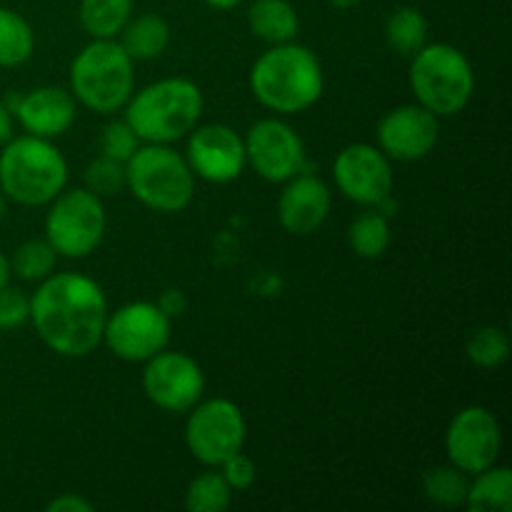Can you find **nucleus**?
Returning <instances> with one entry per match:
<instances>
[{
  "instance_id": "nucleus-1",
  "label": "nucleus",
  "mask_w": 512,
  "mask_h": 512,
  "mask_svg": "<svg viewBox=\"0 0 512 512\" xmlns=\"http://www.w3.org/2000/svg\"><path fill=\"white\" fill-rule=\"evenodd\" d=\"M108 298L83 273H50L30 295V323L63 358H85L103 343Z\"/></svg>"
},
{
  "instance_id": "nucleus-2",
  "label": "nucleus",
  "mask_w": 512,
  "mask_h": 512,
  "mask_svg": "<svg viewBox=\"0 0 512 512\" xmlns=\"http://www.w3.org/2000/svg\"><path fill=\"white\" fill-rule=\"evenodd\" d=\"M250 90L273 113H303L323 98V65L313 50L295 40L270 45L250 68Z\"/></svg>"
},
{
  "instance_id": "nucleus-3",
  "label": "nucleus",
  "mask_w": 512,
  "mask_h": 512,
  "mask_svg": "<svg viewBox=\"0 0 512 512\" xmlns=\"http://www.w3.org/2000/svg\"><path fill=\"white\" fill-rule=\"evenodd\" d=\"M203 90L188 78H163L145 85L125 103V123L135 130L140 143L173 145L183 140L203 115Z\"/></svg>"
},
{
  "instance_id": "nucleus-4",
  "label": "nucleus",
  "mask_w": 512,
  "mask_h": 512,
  "mask_svg": "<svg viewBox=\"0 0 512 512\" xmlns=\"http://www.w3.org/2000/svg\"><path fill=\"white\" fill-rule=\"evenodd\" d=\"M68 188V163L53 140L18 135L0 148V193L25 208H43Z\"/></svg>"
},
{
  "instance_id": "nucleus-5",
  "label": "nucleus",
  "mask_w": 512,
  "mask_h": 512,
  "mask_svg": "<svg viewBox=\"0 0 512 512\" xmlns=\"http://www.w3.org/2000/svg\"><path fill=\"white\" fill-rule=\"evenodd\" d=\"M133 63L115 38H93L70 63V93L93 113H118L133 95Z\"/></svg>"
},
{
  "instance_id": "nucleus-6",
  "label": "nucleus",
  "mask_w": 512,
  "mask_h": 512,
  "mask_svg": "<svg viewBox=\"0 0 512 512\" xmlns=\"http://www.w3.org/2000/svg\"><path fill=\"white\" fill-rule=\"evenodd\" d=\"M415 100L438 118L468 108L475 93V70L468 55L450 43H425L410 63Z\"/></svg>"
},
{
  "instance_id": "nucleus-7",
  "label": "nucleus",
  "mask_w": 512,
  "mask_h": 512,
  "mask_svg": "<svg viewBox=\"0 0 512 512\" xmlns=\"http://www.w3.org/2000/svg\"><path fill=\"white\" fill-rule=\"evenodd\" d=\"M125 188L155 213H180L193 203L195 175L183 153L165 143H140L125 160Z\"/></svg>"
},
{
  "instance_id": "nucleus-8",
  "label": "nucleus",
  "mask_w": 512,
  "mask_h": 512,
  "mask_svg": "<svg viewBox=\"0 0 512 512\" xmlns=\"http://www.w3.org/2000/svg\"><path fill=\"white\" fill-rule=\"evenodd\" d=\"M108 215L103 198L88 188H65L45 215V240L63 258H88L103 243Z\"/></svg>"
},
{
  "instance_id": "nucleus-9",
  "label": "nucleus",
  "mask_w": 512,
  "mask_h": 512,
  "mask_svg": "<svg viewBox=\"0 0 512 512\" xmlns=\"http://www.w3.org/2000/svg\"><path fill=\"white\" fill-rule=\"evenodd\" d=\"M188 413L185 445L200 465L218 468L223 460L243 450L248 425H245L243 410L233 400H200Z\"/></svg>"
},
{
  "instance_id": "nucleus-10",
  "label": "nucleus",
  "mask_w": 512,
  "mask_h": 512,
  "mask_svg": "<svg viewBox=\"0 0 512 512\" xmlns=\"http://www.w3.org/2000/svg\"><path fill=\"white\" fill-rule=\"evenodd\" d=\"M103 343L125 363H145L170 343V318L148 300L120 305L108 313Z\"/></svg>"
},
{
  "instance_id": "nucleus-11",
  "label": "nucleus",
  "mask_w": 512,
  "mask_h": 512,
  "mask_svg": "<svg viewBox=\"0 0 512 512\" xmlns=\"http://www.w3.org/2000/svg\"><path fill=\"white\" fill-rule=\"evenodd\" d=\"M143 393L155 408L165 413H188L193 405L203 400L205 373L198 360L180 350H160L150 360H145Z\"/></svg>"
},
{
  "instance_id": "nucleus-12",
  "label": "nucleus",
  "mask_w": 512,
  "mask_h": 512,
  "mask_svg": "<svg viewBox=\"0 0 512 512\" xmlns=\"http://www.w3.org/2000/svg\"><path fill=\"white\" fill-rule=\"evenodd\" d=\"M243 143L248 165L268 183H285L308 165L303 138L280 118H263L250 125Z\"/></svg>"
},
{
  "instance_id": "nucleus-13",
  "label": "nucleus",
  "mask_w": 512,
  "mask_h": 512,
  "mask_svg": "<svg viewBox=\"0 0 512 512\" xmlns=\"http://www.w3.org/2000/svg\"><path fill=\"white\" fill-rule=\"evenodd\" d=\"M500 448H503V430L498 418L483 405H468L458 410L445 430L448 463L468 475L498 463Z\"/></svg>"
},
{
  "instance_id": "nucleus-14",
  "label": "nucleus",
  "mask_w": 512,
  "mask_h": 512,
  "mask_svg": "<svg viewBox=\"0 0 512 512\" xmlns=\"http://www.w3.org/2000/svg\"><path fill=\"white\" fill-rule=\"evenodd\" d=\"M333 180L340 193L355 205L375 208L393 195V160L370 143L345 145L333 160Z\"/></svg>"
},
{
  "instance_id": "nucleus-15",
  "label": "nucleus",
  "mask_w": 512,
  "mask_h": 512,
  "mask_svg": "<svg viewBox=\"0 0 512 512\" xmlns=\"http://www.w3.org/2000/svg\"><path fill=\"white\" fill-rule=\"evenodd\" d=\"M188 135L185 160L195 178L225 185L243 175L248 160H245V143L238 130L225 123H208L195 125Z\"/></svg>"
},
{
  "instance_id": "nucleus-16",
  "label": "nucleus",
  "mask_w": 512,
  "mask_h": 512,
  "mask_svg": "<svg viewBox=\"0 0 512 512\" xmlns=\"http://www.w3.org/2000/svg\"><path fill=\"white\" fill-rule=\"evenodd\" d=\"M378 148L398 163H418L428 158L440 138V118L420 103H405L380 118Z\"/></svg>"
},
{
  "instance_id": "nucleus-17",
  "label": "nucleus",
  "mask_w": 512,
  "mask_h": 512,
  "mask_svg": "<svg viewBox=\"0 0 512 512\" xmlns=\"http://www.w3.org/2000/svg\"><path fill=\"white\" fill-rule=\"evenodd\" d=\"M330 188L323 178L313 173H298L285 180L278 198V220L290 235H310L328 220Z\"/></svg>"
},
{
  "instance_id": "nucleus-18",
  "label": "nucleus",
  "mask_w": 512,
  "mask_h": 512,
  "mask_svg": "<svg viewBox=\"0 0 512 512\" xmlns=\"http://www.w3.org/2000/svg\"><path fill=\"white\" fill-rule=\"evenodd\" d=\"M75 115H78V100L70 90L58 85H40L30 93H23L13 110V118H18L25 133L48 140L68 133L70 125L75 123Z\"/></svg>"
},
{
  "instance_id": "nucleus-19",
  "label": "nucleus",
  "mask_w": 512,
  "mask_h": 512,
  "mask_svg": "<svg viewBox=\"0 0 512 512\" xmlns=\"http://www.w3.org/2000/svg\"><path fill=\"white\" fill-rule=\"evenodd\" d=\"M248 28L268 45L290 43L300 30L298 10L290 0H253L248 10Z\"/></svg>"
},
{
  "instance_id": "nucleus-20",
  "label": "nucleus",
  "mask_w": 512,
  "mask_h": 512,
  "mask_svg": "<svg viewBox=\"0 0 512 512\" xmlns=\"http://www.w3.org/2000/svg\"><path fill=\"white\" fill-rule=\"evenodd\" d=\"M118 38V43L133 60H153L168 50L173 30L163 15L145 13L138 18H130Z\"/></svg>"
},
{
  "instance_id": "nucleus-21",
  "label": "nucleus",
  "mask_w": 512,
  "mask_h": 512,
  "mask_svg": "<svg viewBox=\"0 0 512 512\" xmlns=\"http://www.w3.org/2000/svg\"><path fill=\"white\" fill-rule=\"evenodd\" d=\"M465 508L470 512H510L512 510V473L508 465H490L470 475Z\"/></svg>"
},
{
  "instance_id": "nucleus-22",
  "label": "nucleus",
  "mask_w": 512,
  "mask_h": 512,
  "mask_svg": "<svg viewBox=\"0 0 512 512\" xmlns=\"http://www.w3.org/2000/svg\"><path fill=\"white\" fill-rule=\"evenodd\" d=\"M78 15L90 38H118L133 18V0H80Z\"/></svg>"
},
{
  "instance_id": "nucleus-23",
  "label": "nucleus",
  "mask_w": 512,
  "mask_h": 512,
  "mask_svg": "<svg viewBox=\"0 0 512 512\" xmlns=\"http://www.w3.org/2000/svg\"><path fill=\"white\" fill-rule=\"evenodd\" d=\"M393 230H390V218L380 210L368 208L350 223L348 243L353 253L363 260H378L388 253Z\"/></svg>"
},
{
  "instance_id": "nucleus-24",
  "label": "nucleus",
  "mask_w": 512,
  "mask_h": 512,
  "mask_svg": "<svg viewBox=\"0 0 512 512\" xmlns=\"http://www.w3.org/2000/svg\"><path fill=\"white\" fill-rule=\"evenodd\" d=\"M428 30V18L423 15V10L413 8V5H400L385 20L388 45L395 53L410 55V58L428 43Z\"/></svg>"
},
{
  "instance_id": "nucleus-25",
  "label": "nucleus",
  "mask_w": 512,
  "mask_h": 512,
  "mask_svg": "<svg viewBox=\"0 0 512 512\" xmlns=\"http://www.w3.org/2000/svg\"><path fill=\"white\" fill-rule=\"evenodd\" d=\"M33 25L20 13L0 8V68H18L33 58Z\"/></svg>"
},
{
  "instance_id": "nucleus-26",
  "label": "nucleus",
  "mask_w": 512,
  "mask_h": 512,
  "mask_svg": "<svg viewBox=\"0 0 512 512\" xmlns=\"http://www.w3.org/2000/svg\"><path fill=\"white\" fill-rule=\"evenodd\" d=\"M233 503V488L225 483L218 468L195 475L183 495V508L188 512H225Z\"/></svg>"
},
{
  "instance_id": "nucleus-27",
  "label": "nucleus",
  "mask_w": 512,
  "mask_h": 512,
  "mask_svg": "<svg viewBox=\"0 0 512 512\" xmlns=\"http://www.w3.org/2000/svg\"><path fill=\"white\" fill-rule=\"evenodd\" d=\"M468 485L470 475L448 463L438 465V468L425 473L423 493L425 498L433 500L435 505H443V508H463L465 495H468Z\"/></svg>"
},
{
  "instance_id": "nucleus-28",
  "label": "nucleus",
  "mask_w": 512,
  "mask_h": 512,
  "mask_svg": "<svg viewBox=\"0 0 512 512\" xmlns=\"http://www.w3.org/2000/svg\"><path fill=\"white\" fill-rule=\"evenodd\" d=\"M55 263H58V253L53 250V245L45 238H33L15 248L13 258H10V270L18 278L40 283V280H45L53 273Z\"/></svg>"
},
{
  "instance_id": "nucleus-29",
  "label": "nucleus",
  "mask_w": 512,
  "mask_h": 512,
  "mask_svg": "<svg viewBox=\"0 0 512 512\" xmlns=\"http://www.w3.org/2000/svg\"><path fill=\"white\" fill-rule=\"evenodd\" d=\"M465 355L473 365L483 370L500 368L505 360L510 358V338L503 328L498 325H485L470 335L468 345H465Z\"/></svg>"
},
{
  "instance_id": "nucleus-30",
  "label": "nucleus",
  "mask_w": 512,
  "mask_h": 512,
  "mask_svg": "<svg viewBox=\"0 0 512 512\" xmlns=\"http://www.w3.org/2000/svg\"><path fill=\"white\" fill-rule=\"evenodd\" d=\"M85 188L98 198L120 193L125 188V163L108 158V155H98L85 168Z\"/></svg>"
},
{
  "instance_id": "nucleus-31",
  "label": "nucleus",
  "mask_w": 512,
  "mask_h": 512,
  "mask_svg": "<svg viewBox=\"0 0 512 512\" xmlns=\"http://www.w3.org/2000/svg\"><path fill=\"white\" fill-rule=\"evenodd\" d=\"M138 148L140 138L135 135V130L125 123V118L113 120V123H108L103 128V135H100V155H108V158L125 163Z\"/></svg>"
},
{
  "instance_id": "nucleus-32",
  "label": "nucleus",
  "mask_w": 512,
  "mask_h": 512,
  "mask_svg": "<svg viewBox=\"0 0 512 512\" xmlns=\"http://www.w3.org/2000/svg\"><path fill=\"white\" fill-rule=\"evenodd\" d=\"M30 318V295L20 288L3 285L0 288V330H15L28 323Z\"/></svg>"
},
{
  "instance_id": "nucleus-33",
  "label": "nucleus",
  "mask_w": 512,
  "mask_h": 512,
  "mask_svg": "<svg viewBox=\"0 0 512 512\" xmlns=\"http://www.w3.org/2000/svg\"><path fill=\"white\" fill-rule=\"evenodd\" d=\"M218 470L225 478V483L233 490H248L250 485L255 483V463L243 453V450H238V453L230 455L228 460H223V463L218 465Z\"/></svg>"
},
{
  "instance_id": "nucleus-34",
  "label": "nucleus",
  "mask_w": 512,
  "mask_h": 512,
  "mask_svg": "<svg viewBox=\"0 0 512 512\" xmlns=\"http://www.w3.org/2000/svg\"><path fill=\"white\" fill-rule=\"evenodd\" d=\"M155 305H158V308L163 310L170 320H175V318H180L185 310H188V298H185L183 290L168 288L160 293V298L155 300Z\"/></svg>"
},
{
  "instance_id": "nucleus-35",
  "label": "nucleus",
  "mask_w": 512,
  "mask_h": 512,
  "mask_svg": "<svg viewBox=\"0 0 512 512\" xmlns=\"http://www.w3.org/2000/svg\"><path fill=\"white\" fill-rule=\"evenodd\" d=\"M45 510L48 512H93L95 505L75 493H63V495H58V498L50 500V503L45 505Z\"/></svg>"
},
{
  "instance_id": "nucleus-36",
  "label": "nucleus",
  "mask_w": 512,
  "mask_h": 512,
  "mask_svg": "<svg viewBox=\"0 0 512 512\" xmlns=\"http://www.w3.org/2000/svg\"><path fill=\"white\" fill-rule=\"evenodd\" d=\"M13 138V113L5 108V103L0 100V148H3L8 140Z\"/></svg>"
},
{
  "instance_id": "nucleus-37",
  "label": "nucleus",
  "mask_w": 512,
  "mask_h": 512,
  "mask_svg": "<svg viewBox=\"0 0 512 512\" xmlns=\"http://www.w3.org/2000/svg\"><path fill=\"white\" fill-rule=\"evenodd\" d=\"M10 273H13V270H10V258L0 250V288L10 283Z\"/></svg>"
},
{
  "instance_id": "nucleus-38",
  "label": "nucleus",
  "mask_w": 512,
  "mask_h": 512,
  "mask_svg": "<svg viewBox=\"0 0 512 512\" xmlns=\"http://www.w3.org/2000/svg\"><path fill=\"white\" fill-rule=\"evenodd\" d=\"M205 3L215 10H233V8H238L243 0H205Z\"/></svg>"
},
{
  "instance_id": "nucleus-39",
  "label": "nucleus",
  "mask_w": 512,
  "mask_h": 512,
  "mask_svg": "<svg viewBox=\"0 0 512 512\" xmlns=\"http://www.w3.org/2000/svg\"><path fill=\"white\" fill-rule=\"evenodd\" d=\"M330 5H333V8H340V10H350V8H355V5H360L363 3V0H328Z\"/></svg>"
},
{
  "instance_id": "nucleus-40",
  "label": "nucleus",
  "mask_w": 512,
  "mask_h": 512,
  "mask_svg": "<svg viewBox=\"0 0 512 512\" xmlns=\"http://www.w3.org/2000/svg\"><path fill=\"white\" fill-rule=\"evenodd\" d=\"M3 215H5V195L0 193V218H3Z\"/></svg>"
}]
</instances>
